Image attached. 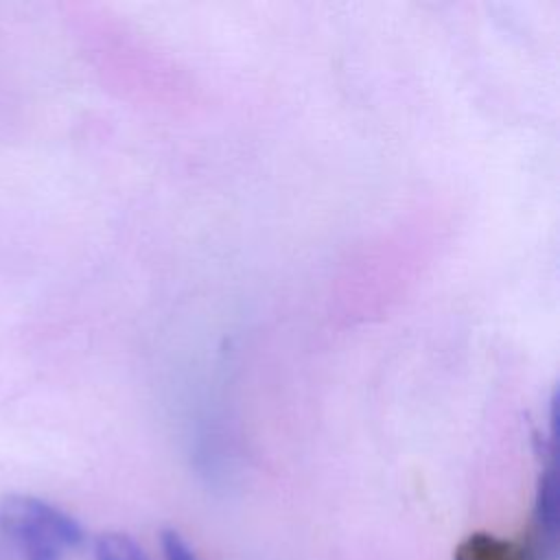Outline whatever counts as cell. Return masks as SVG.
Masks as SVG:
<instances>
[{
    "label": "cell",
    "mask_w": 560,
    "mask_h": 560,
    "mask_svg": "<svg viewBox=\"0 0 560 560\" xmlns=\"http://www.w3.org/2000/svg\"><path fill=\"white\" fill-rule=\"evenodd\" d=\"M162 551L166 560H199L190 545L175 529L162 532Z\"/></svg>",
    "instance_id": "obj_4"
},
{
    "label": "cell",
    "mask_w": 560,
    "mask_h": 560,
    "mask_svg": "<svg viewBox=\"0 0 560 560\" xmlns=\"http://www.w3.org/2000/svg\"><path fill=\"white\" fill-rule=\"evenodd\" d=\"M0 529L22 560H63L83 540L72 516L28 494L0 501Z\"/></svg>",
    "instance_id": "obj_1"
},
{
    "label": "cell",
    "mask_w": 560,
    "mask_h": 560,
    "mask_svg": "<svg viewBox=\"0 0 560 560\" xmlns=\"http://www.w3.org/2000/svg\"><path fill=\"white\" fill-rule=\"evenodd\" d=\"M455 560H527V551L516 542L499 538L494 534H470L455 551Z\"/></svg>",
    "instance_id": "obj_2"
},
{
    "label": "cell",
    "mask_w": 560,
    "mask_h": 560,
    "mask_svg": "<svg viewBox=\"0 0 560 560\" xmlns=\"http://www.w3.org/2000/svg\"><path fill=\"white\" fill-rule=\"evenodd\" d=\"M94 558L96 560H149L142 547L133 538L118 532H107L98 536L94 545Z\"/></svg>",
    "instance_id": "obj_3"
}]
</instances>
